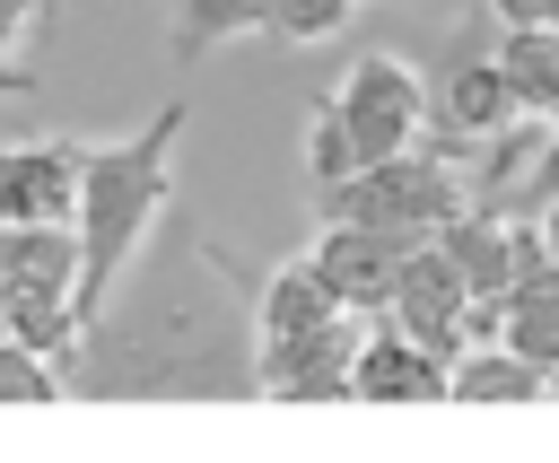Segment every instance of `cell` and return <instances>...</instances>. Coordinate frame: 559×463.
Returning <instances> with one entry per match:
<instances>
[{
    "label": "cell",
    "instance_id": "2",
    "mask_svg": "<svg viewBox=\"0 0 559 463\" xmlns=\"http://www.w3.org/2000/svg\"><path fill=\"white\" fill-rule=\"evenodd\" d=\"M411 140H428V70L402 52H358L306 122V175L323 192V183H341V175H358Z\"/></svg>",
    "mask_w": 559,
    "mask_h": 463
},
{
    "label": "cell",
    "instance_id": "15",
    "mask_svg": "<svg viewBox=\"0 0 559 463\" xmlns=\"http://www.w3.org/2000/svg\"><path fill=\"white\" fill-rule=\"evenodd\" d=\"M0 288H79V227H0Z\"/></svg>",
    "mask_w": 559,
    "mask_h": 463
},
{
    "label": "cell",
    "instance_id": "14",
    "mask_svg": "<svg viewBox=\"0 0 559 463\" xmlns=\"http://www.w3.org/2000/svg\"><path fill=\"white\" fill-rule=\"evenodd\" d=\"M498 70L515 87V114L550 122V105H559V26H498Z\"/></svg>",
    "mask_w": 559,
    "mask_h": 463
},
{
    "label": "cell",
    "instance_id": "3",
    "mask_svg": "<svg viewBox=\"0 0 559 463\" xmlns=\"http://www.w3.org/2000/svg\"><path fill=\"white\" fill-rule=\"evenodd\" d=\"M463 201H472V166H463L445 140H411V149H393V157H376V166H358V175H341V183L314 192L323 218L384 227V236H402V245L437 236Z\"/></svg>",
    "mask_w": 559,
    "mask_h": 463
},
{
    "label": "cell",
    "instance_id": "17",
    "mask_svg": "<svg viewBox=\"0 0 559 463\" xmlns=\"http://www.w3.org/2000/svg\"><path fill=\"white\" fill-rule=\"evenodd\" d=\"M61 393H70V376L44 349H26V341L0 332V411H52Z\"/></svg>",
    "mask_w": 559,
    "mask_h": 463
},
{
    "label": "cell",
    "instance_id": "18",
    "mask_svg": "<svg viewBox=\"0 0 559 463\" xmlns=\"http://www.w3.org/2000/svg\"><path fill=\"white\" fill-rule=\"evenodd\" d=\"M358 9H367V0H271V26H262V35L306 52V44H332V35H349V17H358Z\"/></svg>",
    "mask_w": 559,
    "mask_h": 463
},
{
    "label": "cell",
    "instance_id": "10",
    "mask_svg": "<svg viewBox=\"0 0 559 463\" xmlns=\"http://www.w3.org/2000/svg\"><path fill=\"white\" fill-rule=\"evenodd\" d=\"M445 402H472V411H524V402H550V376L533 358H515L507 341H472L454 367H445Z\"/></svg>",
    "mask_w": 559,
    "mask_h": 463
},
{
    "label": "cell",
    "instance_id": "13",
    "mask_svg": "<svg viewBox=\"0 0 559 463\" xmlns=\"http://www.w3.org/2000/svg\"><path fill=\"white\" fill-rule=\"evenodd\" d=\"M0 332H9V341H26V349H44L52 367H70V358H79V341H87V323H79L70 288H0Z\"/></svg>",
    "mask_w": 559,
    "mask_h": 463
},
{
    "label": "cell",
    "instance_id": "8",
    "mask_svg": "<svg viewBox=\"0 0 559 463\" xmlns=\"http://www.w3.org/2000/svg\"><path fill=\"white\" fill-rule=\"evenodd\" d=\"M349 402H376V411L445 402V358H428L393 314H367V341H358V358H349Z\"/></svg>",
    "mask_w": 559,
    "mask_h": 463
},
{
    "label": "cell",
    "instance_id": "23",
    "mask_svg": "<svg viewBox=\"0 0 559 463\" xmlns=\"http://www.w3.org/2000/svg\"><path fill=\"white\" fill-rule=\"evenodd\" d=\"M533 218H542V245H550V262H559V201H550V210H533Z\"/></svg>",
    "mask_w": 559,
    "mask_h": 463
},
{
    "label": "cell",
    "instance_id": "6",
    "mask_svg": "<svg viewBox=\"0 0 559 463\" xmlns=\"http://www.w3.org/2000/svg\"><path fill=\"white\" fill-rule=\"evenodd\" d=\"M384 314L428 349V358H463L472 349V288H463V271L437 253V236H419V245H402V262H393V297H384Z\"/></svg>",
    "mask_w": 559,
    "mask_h": 463
},
{
    "label": "cell",
    "instance_id": "5",
    "mask_svg": "<svg viewBox=\"0 0 559 463\" xmlns=\"http://www.w3.org/2000/svg\"><path fill=\"white\" fill-rule=\"evenodd\" d=\"M367 341V314L341 306L288 341H253V393L262 402H349V358Z\"/></svg>",
    "mask_w": 559,
    "mask_h": 463
},
{
    "label": "cell",
    "instance_id": "20",
    "mask_svg": "<svg viewBox=\"0 0 559 463\" xmlns=\"http://www.w3.org/2000/svg\"><path fill=\"white\" fill-rule=\"evenodd\" d=\"M52 9L61 0H0V61H17V44L52 26Z\"/></svg>",
    "mask_w": 559,
    "mask_h": 463
},
{
    "label": "cell",
    "instance_id": "12",
    "mask_svg": "<svg viewBox=\"0 0 559 463\" xmlns=\"http://www.w3.org/2000/svg\"><path fill=\"white\" fill-rule=\"evenodd\" d=\"M323 314H341V297L323 288V271H314L306 253L253 280V341H288V332H306V323H323Z\"/></svg>",
    "mask_w": 559,
    "mask_h": 463
},
{
    "label": "cell",
    "instance_id": "11",
    "mask_svg": "<svg viewBox=\"0 0 559 463\" xmlns=\"http://www.w3.org/2000/svg\"><path fill=\"white\" fill-rule=\"evenodd\" d=\"M498 341L515 358H533L542 376L559 367V262H533L507 297H498Z\"/></svg>",
    "mask_w": 559,
    "mask_h": 463
},
{
    "label": "cell",
    "instance_id": "9",
    "mask_svg": "<svg viewBox=\"0 0 559 463\" xmlns=\"http://www.w3.org/2000/svg\"><path fill=\"white\" fill-rule=\"evenodd\" d=\"M306 262L323 271V288H332L341 306L384 314V297H393V262H402V236H384V227H349V218H323L314 245H306Z\"/></svg>",
    "mask_w": 559,
    "mask_h": 463
},
{
    "label": "cell",
    "instance_id": "7",
    "mask_svg": "<svg viewBox=\"0 0 559 463\" xmlns=\"http://www.w3.org/2000/svg\"><path fill=\"white\" fill-rule=\"evenodd\" d=\"M79 149L70 131H35L0 149V227H70L79 218Z\"/></svg>",
    "mask_w": 559,
    "mask_h": 463
},
{
    "label": "cell",
    "instance_id": "4",
    "mask_svg": "<svg viewBox=\"0 0 559 463\" xmlns=\"http://www.w3.org/2000/svg\"><path fill=\"white\" fill-rule=\"evenodd\" d=\"M524 114H515V87H507V70H498V17L472 0L463 17H454V35L437 44V61H428V131L463 157V149H489V140H507Z\"/></svg>",
    "mask_w": 559,
    "mask_h": 463
},
{
    "label": "cell",
    "instance_id": "24",
    "mask_svg": "<svg viewBox=\"0 0 559 463\" xmlns=\"http://www.w3.org/2000/svg\"><path fill=\"white\" fill-rule=\"evenodd\" d=\"M550 402H559V367H550Z\"/></svg>",
    "mask_w": 559,
    "mask_h": 463
},
{
    "label": "cell",
    "instance_id": "19",
    "mask_svg": "<svg viewBox=\"0 0 559 463\" xmlns=\"http://www.w3.org/2000/svg\"><path fill=\"white\" fill-rule=\"evenodd\" d=\"M524 192H533V210L559 201V122H542V140H533V157H524Z\"/></svg>",
    "mask_w": 559,
    "mask_h": 463
},
{
    "label": "cell",
    "instance_id": "25",
    "mask_svg": "<svg viewBox=\"0 0 559 463\" xmlns=\"http://www.w3.org/2000/svg\"><path fill=\"white\" fill-rule=\"evenodd\" d=\"M384 9H393V0H384Z\"/></svg>",
    "mask_w": 559,
    "mask_h": 463
},
{
    "label": "cell",
    "instance_id": "21",
    "mask_svg": "<svg viewBox=\"0 0 559 463\" xmlns=\"http://www.w3.org/2000/svg\"><path fill=\"white\" fill-rule=\"evenodd\" d=\"M498 26H559V0H480Z\"/></svg>",
    "mask_w": 559,
    "mask_h": 463
},
{
    "label": "cell",
    "instance_id": "1",
    "mask_svg": "<svg viewBox=\"0 0 559 463\" xmlns=\"http://www.w3.org/2000/svg\"><path fill=\"white\" fill-rule=\"evenodd\" d=\"M175 149H183V96H166L140 131L79 149V218H70L79 227V288H70V306L87 332L114 306V288L140 271V253L175 201Z\"/></svg>",
    "mask_w": 559,
    "mask_h": 463
},
{
    "label": "cell",
    "instance_id": "16",
    "mask_svg": "<svg viewBox=\"0 0 559 463\" xmlns=\"http://www.w3.org/2000/svg\"><path fill=\"white\" fill-rule=\"evenodd\" d=\"M262 26H271V0H166L175 61H201L210 44H236V35H262Z\"/></svg>",
    "mask_w": 559,
    "mask_h": 463
},
{
    "label": "cell",
    "instance_id": "22",
    "mask_svg": "<svg viewBox=\"0 0 559 463\" xmlns=\"http://www.w3.org/2000/svg\"><path fill=\"white\" fill-rule=\"evenodd\" d=\"M0 96H35V70L26 61H0Z\"/></svg>",
    "mask_w": 559,
    "mask_h": 463
}]
</instances>
